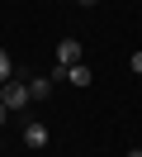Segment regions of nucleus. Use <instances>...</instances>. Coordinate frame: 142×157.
<instances>
[{"mask_svg": "<svg viewBox=\"0 0 142 157\" xmlns=\"http://www.w3.org/2000/svg\"><path fill=\"white\" fill-rule=\"evenodd\" d=\"M0 105H5L9 114L28 109V86H24V81H5V86H0Z\"/></svg>", "mask_w": 142, "mask_h": 157, "instance_id": "f257e3e1", "label": "nucleus"}, {"mask_svg": "<svg viewBox=\"0 0 142 157\" xmlns=\"http://www.w3.org/2000/svg\"><path fill=\"white\" fill-rule=\"evenodd\" d=\"M76 62H81V43H76V38L57 43V76H62V71H71Z\"/></svg>", "mask_w": 142, "mask_h": 157, "instance_id": "f03ea898", "label": "nucleus"}, {"mask_svg": "<svg viewBox=\"0 0 142 157\" xmlns=\"http://www.w3.org/2000/svg\"><path fill=\"white\" fill-rule=\"evenodd\" d=\"M24 143H28V147H47V143H52V133H47V124H38V119H28V124H24Z\"/></svg>", "mask_w": 142, "mask_h": 157, "instance_id": "7ed1b4c3", "label": "nucleus"}, {"mask_svg": "<svg viewBox=\"0 0 142 157\" xmlns=\"http://www.w3.org/2000/svg\"><path fill=\"white\" fill-rule=\"evenodd\" d=\"M24 86H28V100H47L52 95V76H28Z\"/></svg>", "mask_w": 142, "mask_h": 157, "instance_id": "20e7f679", "label": "nucleus"}, {"mask_svg": "<svg viewBox=\"0 0 142 157\" xmlns=\"http://www.w3.org/2000/svg\"><path fill=\"white\" fill-rule=\"evenodd\" d=\"M62 81H71V86H90V81H95V71L85 67V62H76L71 71H62Z\"/></svg>", "mask_w": 142, "mask_h": 157, "instance_id": "39448f33", "label": "nucleus"}, {"mask_svg": "<svg viewBox=\"0 0 142 157\" xmlns=\"http://www.w3.org/2000/svg\"><path fill=\"white\" fill-rule=\"evenodd\" d=\"M5 81H14V57L0 48V86H5Z\"/></svg>", "mask_w": 142, "mask_h": 157, "instance_id": "423d86ee", "label": "nucleus"}, {"mask_svg": "<svg viewBox=\"0 0 142 157\" xmlns=\"http://www.w3.org/2000/svg\"><path fill=\"white\" fill-rule=\"evenodd\" d=\"M133 71H137V76H142V48L133 52Z\"/></svg>", "mask_w": 142, "mask_h": 157, "instance_id": "0eeeda50", "label": "nucleus"}, {"mask_svg": "<svg viewBox=\"0 0 142 157\" xmlns=\"http://www.w3.org/2000/svg\"><path fill=\"white\" fill-rule=\"evenodd\" d=\"M5 119H9V109H5V105H0V124H5Z\"/></svg>", "mask_w": 142, "mask_h": 157, "instance_id": "6e6552de", "label": "nucleus"}, {"mask_svg": "<svg viewBox=\"0 0 142 157\" xmlns=\"http://www.w3.org/2000/svg\"><path fill=\"white\" fill-rule=\"evenodd\" d=\"M128 157H142V152H137V147H133V152H128Z\"/></svg>", "mask_w": 142, "mask_h": 157, "instance_id": "1a4fd4ad", "label": "nucleus"}, {"mask_svg": "<svg viewBox=\"0 0 142 157\" xmlns=\"http://www.w3.org/2000/svg\"><path fill=\"white\" fill-rule=\"evenodd\" d=\"M81 5H95V0H81Z\"/></svg>", "mask_w": 142, "mask_h": 157, "instance_id": "9d476101", "label": "nucleus"}]
</instances>
